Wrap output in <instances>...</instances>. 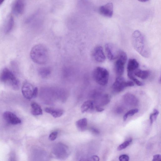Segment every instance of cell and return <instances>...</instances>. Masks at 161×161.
<instances>
[{
    "label": "cell",
    "instance_id": "7402d4cb",
    "mask_svg": "<svg viewBox=\"0 0 161 161\" xmlns=\"http://www.w3.org/2000/svg\"><path fill=\"white\" fill-rule=\"evenodd\" d=\"M50 70L48 68L43 67L40 69L39 74L40 76L43 78L47 77L50 74Z\"/></svg>",
    "mask_w": 161,
    "mask_h": 161
},
{
    "label": "cell",
    "instance_id": "836d02e7",
    "mask_svg": "<svg viewBox=\"0 0 161 161\" xmlns=\"http://www.w3.org/2000/svg\"><path fill=\"white\" fill-rule=\"evenodd\" d=\"M92 158L94 161H99V158L97 155H93L92 156Z\"/></svg>",
    "mask_w": 161,
    "mask_h": 161
},
{
    "label": "cell",
    "instance_id": "277c9868",
    "mask_svg": "<svg viewBox=\"0 0 161 161\" xmlns=\"http://www.w3.org/2000/svg\"><path fill=\"white\" fill-rule=\"evenodd\" d=\"M0 80L3 82H10L12 86L17 88L19 85V82L12 72L8 68H4L0 74Z\"/></svg>",
    "mask_w": 161,
    "mask_h": 161
},
{
    "label": "cell",
    "instance_id": "d4e9b609",
    "mask_svg": "<svg viewBox=\"0 0 161 161\" xmlns=\"http://www.w3.org/2000/svg\"><path fill=\"white\" fill-rule=\"evenodd\" d=\"M138 112V109L137 108L132 109L126 113L123 116V120L125 121L128 116H131L135 114Z\"/></svg>",
    "mask_w": 161,
    "mask_h": 161
},
{
    "label": "cell",
    "instance_id": "52a82bcc",
    "mask_svg": "<svg viewBox=\"0 0 161 161\" xmlns=\"http://www.w3.org/2000/svg\"><path fill=\"white\" fill-rule=\"evenodd\" d=\"M134 86V84L132 81H126L123 77L120 76L116 79L112 85V88L115 92H119L122 91L125 87Z\"/></svg>",
    "mask_w": 161,
    "mask_h": 161
},
{
    "label": "cell",
    "instance_id": "ffe728a7",
    "mask_svg": "<svg viewBox=\"0 0 161 161\" xmlns=\"http://www.w3.org/2000/svg\"><path fill=\"white\" fill-rule=\"evenodd\" d=\"M134 75L142 79H145L149 76L150 72L148 70H142L137 69L134 72Z\"/></svg>",
    "mask_w": 161,
    "mask_h": 161
},
{
    "label": "cell",
    "instance_id": "7a4b0ae2",
    "mask_svg": "<svg viewBox=\"0 0 161 161\" xmlns=\"http://www.w3.org/2000/svg\"><path fill=\"white\" fill-rule=\"evenodd\" d=\"M30 56L35 63L43 64H46L49 58V53L47 47L42 44H37L31 49Z\"/></svg>",
    "mask_w": 161,
    "mask_h": 161
},
{
    "label": "cell",
    "instance_id": "4dcf8cb0",
    "mask_svg": "<svg viewBox=\"0 0 161 161\" xmlns=\"http://www.w3.org/2000/svg\"><path fill=\"white\" fill-rule=\"evenodd\" d=\"M91 130L92 132L96 134H98L100 133L99 131L96 128H92Z\"/></svg>",
    "mask_w": 161,
    "mask_h": 161
},
{
    "label": "cell",
    "instance_id": "8fae6325",
    "mask_svg": "<svg viewBox=\"0 0 161 161\" xmlns=\"http://www.w3.org/2000/svg\"><path fill=\"white\" fill-rule=\"evenodd\" d=\"M100 14L107 17L111 18L113 13V5L112 3H108L101 6L99 8Z\"/></svg>",
    "mask_w": 161,
    "mask_h": 161
},
{
    "label": "cell",
    "instance_id": "603a6c76",
    "mask_svg": "<svg viewBox=\"0 0 161 161\" xmlns=\"http://www.w3.org/2000/svg\"><path fill=\"white\" fill-rule=\"evenodd\" d=\"M110 97L108 94H104L101 97L100 101V105L101 106L106 105L110 102Z\"/></svg>",
    "mask_w": 161,
    "mask_h": 161
},
{
    "label": "cell",
    "instance_id": "9a60e30c",
    "mask_svg": "<svg viewBox=\"0 0 161 161\" xmlns=\"http://www.w3.org/2000/svg\"><path fill=\"white\" fill-rule=\"evenodd\" d=\"M139 66V63L136 59L134 58L130 59L127 65V74L134 75V72L138 69Z\"/></svg>",
    "mask_w": 161,
    "mask_h": 161
},
{
    "label": "cell",
    "instance_id": "e0dca14e",
    "mask_svg": "<svg viewBox=\"0 0 161 161\" xmlns=\"http://www.w3.org/2000/svg\"><path fill=\"white\" fill-rule=\"evenodd\" d=\"M45 111L46 112L50 114L54 118L59 117L64 113V110L62 109L51 108H46L45 109Z\"/></svg>",
    "mask_w": 161,
    "mask_h": 161
},
{
    "label": "cell",
    "instance_id": "5bb4252c",
    "mask_svg": "<svg viewBox=\"0 0 161 161\" xmlns=\"http://www.w3.org/2000/svg\"><path fill=\"white\" fill-rule=\"evenodd\" d=\"M123 100L127 104L132 106H136L138 103V99L134 95L128 93L125 94L123 97Z\"/></svg>",
    "mask_w": 161,
    "mask_h": 161
},
{
    "label": "cell",
    "instance_id": "4fadbf2b",
    "mask_svg": "<svg viewBox=\"0 0 161 161\" xmlns=\"http://www.w3.org/2000/svg\"><path fill=\"white\" fill-rule=\"evenodd\" d=\"M34 89V88L31 84L25 83L22 88V92L24 97L28 99L33 98Z\"/></svg>",
    "mask_w": 161,
    "mask_h": 161
},
{
    "label": "cell",
    "instance_id": "e575fe53",
    "mask_svg": "<svg viewBox=\"0 0 161 161\" xmlns=\"http://www.w3.org/2000/svg\"><path fill=\"white\" fill-rule=\"evenodd\" d=\"M80 161H91L89 159L87 158H82L81 159Z\"/></svg>",
    "mask_w": 161,
    "mask_h": 161
},
{
    "label": "cell",
    "instance_id": "6da1fadb",
    "mask_svg": "<svg viewBox=\"0 0 161 161\" xmlns=\"http://www.w3.org/2000/svg\"><path fill=\"white\" fill-rule=\"evenodd\" d=\"M131 42L134 48L141 55L145 58L149 57L150 50L144 36L141 32L136 30L133 32Z\"/></svg>",
    "mask_w": 161,
    "mask_h": 161
},
{
    "label": "cell",
    "instance_id": "9c48e42d",
    "mask_svg": "<svg viewBox=\"0 0 161 161\" xmlns=\"http://www.w3.org/2000/svg\"><path fill=\"white\" fill-rule=\"evenodd\" d=\"M92 56L94 60L98 63H103L106 59L103 47L101 46H97L94 48Z\"/></svg>",
    "mask_w": 161,
    "mask_h": 161
},
{
    "label": "cell",
    "instance_id": "ba28073f",
    "mask_svg": "<svg viewBox=\"0 0 161 161\" xmlns=\"http://www.w3.org/2000/svg\"><path fill=\"white\" fill-rule=\"evenodd\" d=\"M107 56L110 60H114L117 58L120 51L113 44L106 43L105 45Z\"/></svg>",
    "mask_w": 161,
    "mask_h": 161
},
{
    "label": "cell",
    "instance_id": "2e32d148",
    "mask_svg": "<svg viewBox=\"0 0 161 161\" xmlns=\"http://www.w3.org/2000/svg\"><path fill=\"white\" fill-rule=\"evenodd\" d=\"M14 24V19L12 15L8 17L4 27V31L5 34L9 33L12 31Z\"/></svg>",
    "mask_w": 161,
    "mask_h": 161
},
{
    "label": "cell",
    "instance_id": "3957f363",
    "mask_svg": "<svg viewBox=\"0 0 161 161\" xmlns=\"http://www.w3.org/2000/svg\"><path fill=\"white\" fill-rule=\"evenodd\" d=\"M92 75L95 81L99 85L103 86L107 84L109 74L105 68L101 67H96L93 71Z\"/></svg>",
    "mask_w": 161,
    "mask_h": 161
},
{
    "label": "cell",
    "instance_id": "cb8c5ba5",
    "mask_svg": "<svg viewBox=\"0 0 161 161\" xmlns=\"http://www.w3.org/2000/svg\"><path fill=\"white\" fill-rule=\"evenodd\" d=\"M132 141V139L131 138H130L127 139L118 146L117 148L118 150L120 151L125 148L130 144Z\"/></svg>",
    "mask_w": 161,
    "mask_h": 161
},
{
    "label": "cell",
    "instance_id": "f1b7e54d",
    "mask_svg": "<svg viewBox=\"0 0 161 161\" xmlns=\"http://www.w3.org/2000/svg\"><path fill=\"white\" fill-rule=\"evenodd\" d=\"M129 156L126 154H123L120 155L119 157V161H129Z\"/></svg>",
    "mask_w": 161,
    "mask_h": 161
},
{
    "label": "cell",
    "instance_id": "d6986e66",
    "mask_svg": "<svg viewBox=\"0 0 161 161\" xmlns=\"http://www.w3.org/2000/svg\"><path fill=\"white\" fill-rule=\"evenodd\" d=\"M31 114L34 115H38L42 114V111L40 106L37 103L33 102L31 103Z\"/></svg>",
    "mask_w": 161,
    "mask_h": 161
},
{
    "label": "cell",
    "instance_id": "44dd1931",
    "mask_svg": "<svg viewBox=\"0 0 161 161\" xmlns=\"http://www.w3.org/2000/svg\"><path fill=\"white\" fill-rule=\"evenodd\" d=\"M75 124L77 128L80 131H84L87 125V119L86 118L80 119L76 122Z\"/></svg>",
    "mask_w": 161,
    "mask_h": 161
},
{
    "label": "cell",
    "instance_id": "30bf717a",
    "mask_svg": "<svg viewBox=\"0 0 161 161\" xmlns=\"http://www.w3.org/2000/svg\"><path fill=\"white\" fill-rule=\"evenodd\" d=\"M25 5L24 1L21 0H16L13 3L11 7L12 13L18 15L22 14L24 12Z\"/></svg>",
    "mask_w": 161,
    "mask_h": 161
},
{
    "label": "cell",
    "instance_id": "5b68a950",
    "mask_svg": "<svg viewBox=\"0 0 161 161\" xmlns=\"http://www.w3.org/2000/svg\"><path fill=\"white\" fill-rule=\"evenodd\" d=\"M117 59L114 64L115 70L117 75L120 77L124 73L125 64L127 59L126 53L120 51Z\"/></svg>",
    "mask_w": 161,
    "mask_h": 161
},
{
    "label": "cell",
    "instance_id": "d590c367",
    "mask_svg": "<svg viewBox=\"0 0 161 161\" xmlns=\"http://www.w3.org/2000/svg\"><path fill=\"white\" fill-rule=\"evenodd\" d=\"M4 1V0H0V5H1Z\"/></svg>",
    "mask_w": 161,
    "mask_h": 161
},
{
    "label": "cell",
    "instance_id": "7c38bea8",
    "mask_svg": "<svg viewBox=\"0 0 161 161\" xmlns=\"http://www.w3.org/2000/svg\"><path fill=\"white\" fill-rule=\"evenodd\" d=\"M3 117L5 120L8 123L12 125H17L20 124L21 119L15 114L10 111H6L3 114Z\"/></svg>",
    "mask_w": 161,
    "mask_h": 161
},
{
    "label": "cell",
    "instance_id": "1f68e13d",
    "mask_svg": "<svg viewBox=\"0 0 161 161\" xmlns=\"http://www.w3.org/2000/svg\"><path fill=\"white\" fill-rule=\"evenodd\" d=\"M38 93V89L37 87L34 88L33 93V98H35L37 96Z\"/></svg>",
    "mask_w": 161,
    "mask_h": 161
},
{
    "label": "cell",
    "instance_id": "ac0fdd59",
    "mask_svg": "<svg viewBox=\"0 0 161 161\" xmlns=\"http://www.w3.org/2000/svg\"><path fill=\"white\" fill-rule=\"evenodd\" d=\"M94 107V103L91 100H87L82 105L80 109L82 113H84L93 110Z\"/></svg>",
    "mask_w": 161,
    "mask_h": 161
},
{
    "label": "cell",
    "instance_id": "f546056e",
    "mask_svg": "<svg viewBox=\"0 0 161 161\" xmlns=\"http://www.w3.org/2000/svg\"><path fill=\"white\" fill-rule=\"evenodd\" d=\"M153 161H161V155L159 154H156L153 156Z\"/></svg>",
    "mask_w": 161,
    "mask_h": 161
},
{
    "label": "cell",
    "instance_id": "d6a6232c",
    "mask_svg": "<svg viewBox=\"0 0 161 161\" xmlns=\"http://www.w3.org/2000/svg\"><path fill=\"white\" fill-rule=\"evenodd\" d=\"M95 108L97 111L99 112H101L103 111L104 109L101 107L100 106L96 105L95 106Z\"/></svg>",
    "mask_w": 161,
    "mask_h": 161
},
{
    "label": "cell",
    "instance_id": "8992f818",
    "mask_svg": "<svg viewBox=\"0 0 161 161\" xmlns=\"http://www.w3.org/2000/svg\"><path fill=\"white\" fill-rule=\"evenodd\" d=\"M68 147L62 143H58L53 147V153L57 158L60 159H66L69 154Z\"/></svg>",
    "mask_w": 161,
    "mask_h": 161
},
{
    "label": "cell",
    "instance_id": "83f0119b",
    "mask_svg": "<svg viewBox=\"0 0 161 161\" xmlns=\"http://www.w3.org/2000/svg\"><path fill=\"white\" fill-rule=\"evenodd\" d=\"M58 134V131L55 130L52 132L50 133L49 136V139L51 141H54L57 137Z\"/></svg>",
    "mask_w": 161,
    "mask_h": 161
},
{
    "label": "cell",
    "instance_id": "4316f807",
    "mask_svg": "<svg viewBox=\"0 0 161 161\" xmlns=\"http://www.w3.org/2000/svg\"><path fill=\"white\" fill-rule=\"evenodd\" d=\"M127 75L128 77L132 80L138 86H141L143 85V84L142 82L139 81L134 77V75L128 74Z\"/></svg>",
    "mask_w": 161,
    "mask_h": 161
},
{
    "label": "cell",
    "instance_id": "484cf974",
    "mask_svg": "<svg viewBox=\"0 0 161 161\" xmlns=\"http://www.w3.org/2000/svg\"><path fill=\"white\" fill-rule=\"evenodd\" d=\"M158 114V111L156 109H154L153 113L150 115L149 119L151 124H152L153 121L156 119V118Z\"/></svg>",
    "mask_w": 161,
    "mask_h": 161
}]
</instances>
